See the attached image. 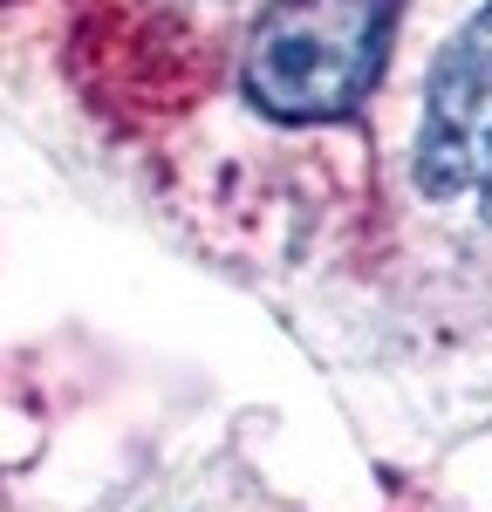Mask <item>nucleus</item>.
<instances>
[{
	"label": "nucleus",
	"mask_w": 492,
	"mask_h": 512,
	"mask_svg": "<svg viewBox=\"0 0 492 512\" xmlns=\"http://www.w3.org/2000/svg\"><path fill=\"white\" fill-rule=\"evenodd\" d=\"M404 0H274L246 41V96L281 123L356 110L390 55Z\"/></svg>",
	"instance_id": "f257e3e1"
},
{
	"label": "nucleus",
	"mask_w": 492,
	"mask_h": 512,
	"mask_svg": "<svg viewBox=\"0 0 492 512\" xmlns=\"http://www.w3.org/2000/svg\"><path fill=\"white\" fill-rule=\"evenodd\" d=\"M417 178L431 198H472L492 226V7L465 21V35L431 69Z\"/></svg>",
	"instance_id": "f03ea898"
}]
</instances>
